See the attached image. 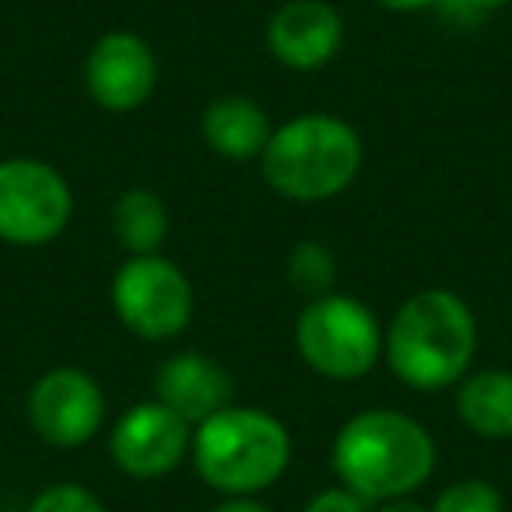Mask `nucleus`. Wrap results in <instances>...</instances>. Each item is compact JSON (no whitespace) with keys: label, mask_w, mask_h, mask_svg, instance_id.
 Masks as SVG:
<instances>
[{"label":"nucleus","mask_w":512,"mask_h":512,"mask_svg":"<svg viewBox=\"0 0 512 512\" xmlns=\"http://www.w3.org/2000/svg\"><path fill=\"white\" fill-rule=\"evenodd\" d=\"M337 484L369 505L407 498L432 477L435 439L418 418L393 407H369L341 425L330 446Z\"/></svg>","instance_id":"obj_1"},{"label":"nucleus","mask_w":512,"mask_h":512,"mask_svg":"<svg viewBox=\"0 0 512 512\" xmlns=\"http://www.w3.org/2000/svg\"><path fill=\"white\" fill-rule=\"evenodd\" d=\"M477 355V316L449 288H421L383 330V358L411 390H446L470 372Z\"/></svg>","instance_id":"obj_2"},{"label":"nucleus","mask_w":512,"mask_h":512,"mask_svg":"<svg viewBox=\"0 0 512 512\" xmlns=\"http://www.w3.org/2000/svg\"><path fill=\"white\" fill-rule=\"evenodd\" d=\"M365 162V144L348 120L334 113H302L274 127L260 172L278 197L323 204L348 190Z\"/></svg>","instance_id":"obj_3"},{"label":"nucleus","mask_w":512,"mask_h":512,"mask_svg":"<svg viewBox=\"0 0 512 512\" xmlns=\"http://www.w3.org/2000/svg\"><path fill=\"white\" fill-rule=\"evenodd\" d=\"M190 456L207 488L228 498L260 495L285 477L292 463V432L271 411L228 404L193 428Z\"/></svg>","instance_id":"obj_4"},{"label":"nucleus","mask_w":512,"mask_h":512,"mask_svg":"<svg viewBox=\"0 0 512 512\" xmlns=\"http://www.w3.org/2000/svg\"><path fill=\"white\" fill-rule=\"evenodd\" d=\"M295 348L316 376L355 383L383 358V327L362 299L330 292L309 299L299 313Z\"/></svg>","instance_id":"obj_5"},{"label":"nucleus","mask_w":512,"mask_h":512,"mask_svg":"<svg viewBox=\"0 0 512 512\" xmlns=\"http://www.w3.org/2000/svg\"><path fill=\"white\" fill-rule=\"evenodd\" d=\"M113 309L141 341H172L193 320V285L169 256H130L113 274Z\"/></svg>","instance_id":"obj_6"},{"label":"nucleus","mask_w":512,"mask_h":512,"mask_svg":"<svg viewBox=\"0 0 512 512\" xmlns=\"http://www.w3.org/2000/svg\"><path fill=\"white\" fill-rule=\"evenodd\" d=\"M74 214V193L64 172L39 158L0 162V242L46 246L60 239Z\"/></svg>","instance_id":"obj_7"},{"label":"nucleus","mask_w":512,"mask_h":512,"mask_svg":"<svg viewBox=\"0 0 512 512\" xmlns=\"http://www.w3.org/2000/svg\"><path fill=\"white\" fill-rule=\"evenodd\" d=\"M29 425L46 446L78 449L95 439L106 421V393L78 365H57L32 383L25 397Z\"/></svg>","instance_id":"obj_8"},{"label":"nucleus","mask_w":512,"mask_h":512,"mask_svg":"<svg viewBox=\"0 0 512 512\" xmlns=\"http://www.w3.org/2000/svg\"><path fill=\"white\" fill-rule=\"evenodd\" d=\"M193 425L162 400H144L120 414L109 435V456L116 470L134 481H158L190 456Z\"/></svg>","instance_id":"obj_9"},{"label":"nucleus","mask_w":512,"mask_h":512,"mask_svg":"<svg viewBox=\"0 0 512 512\" xmlns=\"http://www.w3.org/2000/svg\"><path fill=\"white\" fill-rule=\"evenodd\" d=\"M88 99L106 113H134L155 95L158 60L137 32L116 29L92 43L81 64Z\"/></svg>","instance_id":"obj_10"},{"label":"nucleus","mask_w":512,"mask_h":512,"mask_svg":"<svg viewBox=\"0 0 512 512\" xmlns=\"http://www.w3.org/2000/svg\"><path fill=\"white\" fill-rule=\"evenodd\" d=\"M344 46V18L330 0H285L267 22V50L288 71H323Z\"/></svg>","instance_id":"obj_11"},{"label":"nucleus","mask_w":512,"mask_h":512,"mask_svg":"<svg viewBox=\"0 0 512 512\" xmlns=\"http://www.w3.org/2000/svg\"><path fill=\"white\" fill-rule=\"evenodd\" d=\"M235 383L221 362L200 351H183L162 362L155 376V397L193 428L232 404Z\"/></svg>","instance_id":"obj_12"},{"label":"nucleus","mask_w":512,"mask_h":512,"mask_svg":"<svg viewBox=\"0 0 512 512\" xmlns=\"http://www.w3.org/2000/svg\"><path fill=\"white\" fill-rule=\"evenodd\" d=\"M271 134V116L249 95H221V99L207 102V109L200 113V137L214 155L228 158V162L260 158Z\"/></svg>","instance_id":"obj_13"},{"label":"nucleus","mask_w":512,"mask_h":512,"mask_svg":"<svg viewBox=\"0 0 512 512\" xmlns=\"http://www.w3.org/2000/svg\"><path fill=\"white\" fill-rule=\"evenodd\" d=\"M456 414H460L463 428L481 439H512V372H467L456 390Z\"/></svg>","instance_id":"obj_14"},{"label":"nucleus","mask_w":512,"mask_h":512,"mask_svg":"<svg viewBox=\"0 0 512 512\" xmlns=\"http://www.w3.org/2000/svg\"><path fill=\"white\" fill-rule=\"evenodd\" d=\"M109 225H113V239L130 256H148L158 253L169 235V207L148 186H130L116 197Z\"/></svg>","instance_id":"obj_15"},{"label":"nucleus","mask_w":512,"mask_h":512,"mask_svg":"<svg viewBox=\"0 0 512 512\" xmlns=\"http://www.w3.org/2000/svg\"><path fill=\"white\" fill-rule=\"evenodd\" d=\"M285 274L295 285V292L309 295V299H320V295H330L337 285V260L334 249L323 246L316 239H302L292 246L285 260Z\"/></svg>","instance_id":"obj_16"},{"label":"nucleus","mask_w":512,"mask_h":512,"mask_svg":"<svg viewBox=\"0 0 512 512\" xmlns=\"http://www.w3.org/2000/svg\"><path fill=\"white\" fill-rule=\"evenodd\" d=\"M428 512H505L502 491L481 477H463L439 491Z\"/></svg>","instance_id":"obj_17"},{"label":"nucleus","mask_w":512,"mask_h":512,"mask_svg":"<svg viewBox=\"0 0 512 512\" xmlns=\"http://www.w3.org/2000/svg\"><path fill=\"white\" fill-rule=\"evenodd\" d=\"M29 512H106V505L85 484H53V488L39 491Z\"/></svg>","instance_id":"obj_18"},{"label":"nucleus","mask_w":512,"mask_h":512,"mask_svg":"<svg viewBox=\"0 0 512 512\" xmlns=\"http://www.w3.org/2000/svg\"><path fill=\"white\" fill-rule=\"evenodd\" d=\"M372 505L365 502V498H358L351 488H344V484H334V488H323L320 495H313L306 502V509L302 512H369Z\"/></svg>","instance_id":"obj_19"},{"label":"nucleus","mask_w":512,"mask_h":512,"mask_svg":"<svg viewBox=\"0 0 512 512\" xmlns=\"http://www.w3.org/2000/svg\"><path fill=\"white\" fill-rule=\"evenodd\" d=\"M211 512H274V509L264 502H256L253 495H239V498H225V502L214 505Z\"/></svg>","instance_id":"obj_20"},{"label":"nucleus","mask_w":512,"mask_h":512,"mask_svg":"<svg viewBox=\"0 0 512 512\" xmlns=\"http://www.w3.org/2000/svg\"><path fill=\"white\" fill-rule=\"evenodd\" d=\"M446 4H453V8L463 11V15H491V11L505 8V4H512V0H446Z\"/></svg>","instance_id":"obj_21"},{"label":"nucleus","mask_w":512,"mask_h":512,"mask_svg":"<svg viewBox=\"0 0 512 512\" xmlns=\"http://www.w3.org/2000/svg\"><path fill=\"white\" fill-rule=\"evenodd\" d=\"M379 4L390 11H400V15H418V11L439 8V4H446V0H379Z\"/></svg>","instance_id":"obj_22"},{"label":"nucleus","mask_w":512,"mask_h":512,"mask_svg":"<svg viewBox=\"0 0 512 512\" xmlns=\"http://www.w3.org/2000/svg\"><path fill=\"white\" fill-rule=\"evenodd\" d=\"M372 512H428V505L414 502V498L407 495V498H390V502L372 505Z\"/></svg>","instance_id":"obj_23"}]
</instances>
